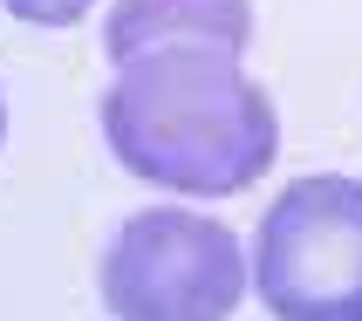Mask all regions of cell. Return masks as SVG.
Instances as JSON below:
<instances>
[{
    "label": "cell",
    "mask_w": 362,
    "mask_h": 321,
    "mask_svg": "<svg viewBox=\"0 0 362 321\" xmlns=\"http://www.w3.org/2000/svg\"><path fill=\"white\" fill-rule=\"evenodd\" d=\"M117 69V89L103 96V137L130 178L192 199H233L267 178L281 117L233 48L164 41Z\"/></svg>",
    "instance_id": "6da1fadb"
},
{
    "label": "cell",
    "mask_w": 362,
    "mask_h": 321,
    "mask_svg": "<svg viewBox=\"0 0 362 321\" xmlns=\"http://www.w3.org/2000/svg\"><path fill=\"white\" fill-rule=\"evenodd\" d=\"M246 253L226 219L185 205H144L103 253V301L117 321H233Z\"/></svg>",
    "instance_id": "7a4b0ae2"
},
{
    "label": "cell",
    "mask_w": 362,
    "mask_h": 321,
    "mask_svg": "<svg viewBox=\"0 0 362 321\" xmlns=\"http://www.w3.org/2000/svg\"><path fill=\"white\" fill-rule=\"evenodd\" d=\"M253 287L274 321H362V178H294L253 233Z\"/></svg>",
    "instance_id": "3957f363"
},
{
    "label": "cell",
    "mask_w": 362,
    "mask_h": 321,
    "mask_svg": "<svg viewBox=\"0 0 362 321\" xmlns=\"http://www.w3.org/2000/svg\"><path fill=\"white\" fill-rule=\"evenodd\" d=\"M164 41H219L240 55L253 41V0H117L110 7L103 48L117 62L164 48Z\"/></svg>",
    "instance_id": "277c9868"
},
{
    "label": "cell",
    "mask_w": 362,
    "mask_h": 321,
    "mask_svg": "<svg viewBox=\"0 0 362 321\" xmlns=\"http://www.w3.org/2000/svg\"><path fill=\"white\" fill-rule=\"evenodd\" d=\"M14 21H28V28H76L96 0H0Z\"/></svg>",
    "instance_id": "5b68a950"
},
{
    "label": "cell",
    "mask_w": 362,
    "mask_h": 321,
    "mask_svg": "<svg viewBox=\"0 0 362 321\" xmlns=\"http://www.w3.org/2000/svg\"><path fill=\"white\" fill-rule=\"evenodd\" d=\"M0 137H7V110H0Z\"/></svg>",
    "instance_id": "8992f818"
}]
</instances>
